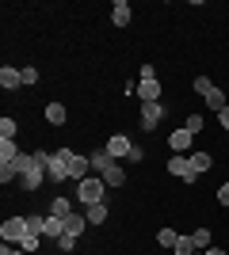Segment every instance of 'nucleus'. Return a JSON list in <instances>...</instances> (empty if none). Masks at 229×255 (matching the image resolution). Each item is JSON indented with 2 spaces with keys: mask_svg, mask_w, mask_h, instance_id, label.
<instances>
[{
  "mask_svg": "<svg viewBox=\"0 0 229 255\" xmlns=\"http://www.w3.org/2000/svg\"><path fill=\"white\" fill-rule=\"evenodd\" d=\"M107 183L99 179V175H88V179H80L76 183V198H80V202L84 206H96V202H103V198H107Z\"/></svg>",
  "mask_w": 229,
  "mask_h": 255,
  "instance_id": "1",
  "label": "nucleus"
},
{
  "mask_svg": "<svg viewBox=\"0 0 229 255\" xmlns=\"http://www.w3.org/2000/svg\"><path fill=\"white\" fill-rule=\"evenodd\" d=\"M27 236H31L27 217H8V221L0 225V240H4V244H23Z\"/></svg>",
  "mask_w": 229,
  "mask_h": 255,
  "instance_id": "2",
  "label": "nucleus"
},
{
  "mask_svg": "<svg viewBox=\"0 0 229 255\" xmlns=\"http://www.w3.org/2000/svg\"><path fill=\"white\" fill-rule=\"evenodd\" d=\"M168 115V107L164 103H142V115H138V126L145 129V133H153V129L161 126V118Z\"/></svg>",
  "mask_w": 229,
  "mask_h": 255,
  "instance_id": "3",
  "label": "nucleus"
},
{
  "mask_svg": "<svg viewBox=\"0 0 229 255\" xmlns=\"http://www.w3.org/2000/svg\"><path fill=\"white\" fill-rule=\"evenodd\" d=\"M168 171H172L176 179H184V183L199 179L195 171H191V156H184V152H172V156H168Z\"/></svg>",
  "mask_w": 229,
  "mask_h": 255,
  "instance_id": "4",
  "label": "nucleus"
},
{
  "mask_svg": "<svg viewBox=\"0 0 229 255\" xmlns=\"http://www.w3.org/2000/svg\"><path fill=\"white\" fill-rule=\"evenodd\" d=\"M103 149H107V152H111L115 160H126V156H130V149H134V141L126 137V133H111Z\"/></svg>",
  "mask_w": 229,
  "mask_h": 255,
  "instance_id": "5",
  "label": "nucleus"
},
{
  "mask_svg": "<svg viewBox=\"0 0 229 255\" xmlns=\"http://www.w3.org/2000/svg\"><path fill=\"white\" fill-rule=\"evenodd\" d=\"M88 171H92V156H84V152H73V156H69V179L80 183V179H88Z\"/></svg>",
  "mask_w": 229,
  "mask_h": 255,
  "instance_id": "6",
  "label": "nucleus"
},
{
  "mask_svg": "<svg viewBox=\"0 0 229 255\" xmlns=\"http://www.w3.org/2000/svg\"><path fill=\"white\" fill-rule=\"evenodd\" d=\"M46 179L50 183H65L69 179V164L57 156V152H50V160H46Z\"/></svg>",
  "mask_w": 229,
  "mask_h": 255,
  "instance_id": "7",
  "label": "nucleus"
},
{
  "mask_svg": "<svg viewBox=\"0 0 229 255\" xmlns=\"http://www.w3.org/2000/svg\"><path fill=\"white\" fill-rule=\"evenodd\" d=\"M65 236V217H54V213H46L42 217V240H61Z\"/></svg>",
  "mask_w": 229,
  "mask_h": 255,
  "instance_id": "8",
  "label": "nucleus"
},
{
  "mask_svg": "<svg viewBox=\"0 0 229 255\" xmlns=\"http://www.w3.org/2000/svg\"><path fill=\"white\" fill-rule=\"evenodd\" d=\"M134 96L142 99V103H161V80H138Z\"/></svg>",
  "mask_w": 229,
  "mask_h": 255,
  "instance_id": "9",
  "label": "nucleus"
},
{
  "mask_svg": "<svg viewBox=\"0 0 229 255\" xmlns=\"http://www.w3.org/2000/svg\"><path fill=\"white\" fill-rule=\"evenodd\" d=\"M191 141H195V133H191L187 126H180V129L168 133V149H172V152H187V149H191Z\"/></svg>",
  "mask_w": 229,
  "mask_h": 255,
  "instance_id": "10",
  "label": "nucleus"
},
{
  "mask_svg": "<svg viewBox=\"0 0 229 255\" xmlns=\"http://www.w3.org/2000/svg\"><path fill=\"white\" fill-rule=\"evenodd\" d=\"M42 118H46V126H65L69 107H65V103H46V107H42Z\"/></svg>",
  "mask_w": 229,
  "mask_h": 255,
  "instance_id": "11",
  "label": "nucleus"
},
{
  "mask_svg": "<svg viewBox=\"0 0 229 255\" xmlns=\"http://www.w3.org/2000/svg\"><path fill=\"white\" fill-rule=\"evenodd\" d=\"M99 179L107 183V187H122V183H126V171H122L119 160H111L107 168H99Z\"/></svg>",
  "mask_w": 229,
  "mask_h": 255,
  "instance_id": "12",
  "label": "nucleus"
},
{
  "mask_svg": "<svg viewBox=\"0 0 229 255\" xmlns=\"http://www.w3.org/2000/svg\"><path fill=\"white\" fill-rule=\"evenodd\" d=\"M111 23H115V27H130L134 23V11H130L126 0H115V4H111Z\"/></svg>",
  "mask_w": 229,
  "mask_h": 255,
  "instance_id": "13",
  "label": "nucleus"
},
{
  "mask_svg": "<svg viewBox=\"0 0 229 255\" xmlns=\"http://www.w3.org/2000/svg\"><path fill=\"white\" fill-rule=\"evenodd\" d=\"M42 183H46V164H34V168L19 179V187H23V191H38Z\"/></svg>",
  "mask_w": 229,
  "mask_h": 255,
  "instance_id": "14",
  "label": "nucleus"
},
{
  "mask_svg": "<svg viewBox=\"0 0 229 255\" xmlns=\"http://www.w3.org/2000/svg\"><path fill=\"white\" fill-rule=\"evenodd\" d=\"M0 88H4V92H15V88H23V69H11V65H4V69H0Z\"/></svg>",
  "mask_w": 229,
  "mask_h": 255,
  "instance_id": "15",
  "label": "nucleus"
},
{
  "mask_svg": "<svg viewBox=\"0 0 229 255\" xmlns=\"http://www.w3.org/2000/svg\"><path fill=\"white\" fill-rule=\"evenodd\" d=\"M210 168H214V156H210L207 149H199V152H191V171H195V175H207Z\"/></svg>",
  "mask_w": 229,
  "mask_h": 255,
  "instance_id": "16",
  "label": "nucleus"
},
{
  "mask_svg": "<svg viewBox=\"0 0 229 255\" xmlns=\"http://www.w3.org/2000/svg\"><path fill=\"white\" fill-rule=\"evenodd\" d=\"M203 99H207V107H210V111H222V107H229V92H226V88H218V84L210 88V92H207Z\"/></svg>",
  "mask_w": 229,
  "mask_h": 255,
  "instance_id": "17",
  "label": "nucleus"
},
{
  "mask_svg": "<svg viewBox=\"0 0 229 255\" xmlns=\"http://www.w3.org/2000/svg\"><path fill=\"white\" fill-rule=\"evenodd\" d=\"M15 156H19V145H15V137H0V164H11Z\"/></svg>",
  "mask_w": 229,
  "mask_h": 255,
  "instance_id": "18",
  "label": "nucleus"
},
{
  "mask_svg": "<svg viewBox=\"0 0 229 255\" xmlns=\"http://www.w3.org/2000/svg\"><path fill=\"white\" fill-rule=\"evenodd\" d=\"M84 229H88V217H84V213L65 217V233H69V236H76V240H80V233H84Z\"/></svg>",
  "mask_w": 229,
  "mask_h": 255,
  "instance_id": "19",
  "label": "nucleus"
},
{
  "mask_svg": "<svg viewBox=\"0 0 229 255\" xmlns=\"http://www.w3.org/2000/svg\"><path fill=\"white\" fill-rule=\"evenodd\" d=\"M84 217H88V225H103V221H107V206H103V202L88 206V210H84Z\"/></svg>",
  "mask_w": 229,
  "mask_h": 255,
  "instance_id": "20",
  "label": "nucleus"
},
{
  "mask_svg": "<svg viewBox=\"0 0 229 255\" xmlns=\"http://www.w3.org/2000/svg\"><path fill=\"white\" fill-rule=\"evenodd\" d=\"M50 213H54V217H73V202H69V198H61V194H57L54 202H50Z\"/></svg>",
  "mask_w": 229,
  "mask_h": 255,
  "instance_id": "21",
  "label": "nucleus"
},
{
  "mask_svg": "<svg viewBox=\"0 0 229 255\" xmlns=\"http://www.w3.org/2000/svg\"><path fill=\"white\" fill-rule=\"evenodd\" d=\"M191 244H195L199 252H207V248H214V244H210V229H207V225H203V229H195V233H191Z\"/></svg>",
  "mask_w": 229,
  "mask_h": 255,
  "instance_id": "22",
  "label": "nucleus"
},
{
  "mask_svg": "<svg viewBox=\"0 0 229 255\" xmlns=\"http://www.w3.org/2000/svg\"><path fill=\"white\" fill-rule=\"evenodd\" d=\"M176 240H180V233H176V229H168V225H161V233H157V244H161V248H176Z\"/></svg>",
  "mask_w": 229,
  "mask_h": 255,
  "instance_id": "23",
  "label": "nucleus"
},
{
  "mask_svg": "<svg viewBox=\"0 0 229 255\" xmlns=\"http://www.w3.org/2000/svg\"><path fill=\"white\" fill-rule=\"evenodd\" d=\"M15 133H19V122H15L11 115H4L0 118V137H15Z\"/></svg>",
  "mask_w": 229,
  "mask_h": 255,
  "instance_id": "24",
  "label": "nucleus"
},
{
  "mask_svg": "<svg viewBox=\"0 0 229 255\" xmlns=\"http://www.w3.org/2000/svg\"><path fill=\"white\" fill-rule=\"evenodd\" d=\"M184 126H187V129H191V133H195V137H199V133H203V126H207V118L199 115V111H191V115H187V122H184Z\"/></svg>",
  "mask_w": 229,
  "mask_h": 255,
  "instance_id": "25",
  "label": "nucleus"
},
{
  "mask_svg": "<svg viewBox=\"0 0 229 255\" xmlns=\"http://www.w3.org/2000/svg\"><path fill=\"white\" fill-rule=\"evenodd\" d=\"M191 88H195V96H207L210 88H214V80H210V76H195V80H191Z\"/></svg>",
  "mask_w": 229,
  "mask_h": 255,
  "instance_id": "26",
  "label": "nucleus"
},
{
  "mask_svg": "<svg viewBox=\"0 0 229 255\" xmlns=\"http://www.w3.org/2000/svg\"><path fill=\"white\" fill-rule=\"evenodd\" d=\"M176 255H191V252H199L195 244H191V236H180V240H176V248H172Z\"/></svg>",
  "mask_w": 229,
  "mask_h": 255,
  "instance_id": "27",
  "label": "nucleus"
},
{
  "mask_svg": "<svg viewBox=\"0 0 229 255\" xmlns=\"http://www.w3.org/2000/svg\"><path fill=\"white\" fill-rule=\"evenodd\" d=\"M73 248H76V236H61V240H57V252H61V255H69V252H73Z\"/></svg>",
  "mask_w": 229,
  "mask_h": 255,
  "instance_id": "28",
  "label": "nucleus"
},
{
  "mask_svg": "<svg viewBox=\"0 0 229 255\" xmlns=\"http://www.w3.org/2000/svg\"><path fill=\"white\" fill-rule=\"evenodd\" d=\"M23 84H27V88L38 84V69H34V65H27V69H23Z\"/></svg>",
  "mask_w": 229,
  "mask_h": 255,
  "instance_id": "29",
  "label": "nucleus"
},
{
  "mask_svg": "<svg viewBox=\"0 0 229 255\" xmlns=\"http://www.w3.org/2000/svg\"><path fill=\"white\" fill-rule=\"evenodd\" d=\"M42 217H46V213H34V217H27V225H31V233H34V236H42Z\"/></svg>",
  "mask_w": 229,
  "mask_h": 255,
  "instance_id": "30",
  "label": "nucleus"
},
{
  "mask_svg": "<svg viewBox=\"0 0 229 255\" xmlns=\"http://www.w3.org/2000/svg\"><path fill=\"white\" fill-rule=\"evenodd\" d=\"M138 76H142V80H157V65H149V61H145L142 69H138Z\"/></svg>",
  "mask_w": 229,
  "mask_h": 255,
  "instance_id": "31",
  "label": "nucleus"
},
{
  "mask_svg": "<svg viewBox=\"0 0 229 255\" xmlns=\"http://www.w3.org/2000/svg\"><path fill=\"white\" fill-rule=\"evenodd\" d=\"M19 248H23V252H27V255H34V252H38V236L31 233V236H27V240H23Z\"/></svg>",
  "mask_w": 229,
  "mask_h": 255,
  "instance_id": "32",
  "label": "nucleus"
},
{
  "mask_svg": "<svg viewBox=\"0 0 229 255\" xmlns=\"http://www.w3.org/2000/svg\"><path fill=\"white\" fill-rule=\"evenodd\" d=\"M126 160H130V164H142V160H145V149H142V145H134V149H130V156H126Z\"/></svg>",
  "mask_w": 229,
  "mask_h": 255,
  "instance_id": "33",
  "label": "nucleus"
},
{
  "mask_svg": "<svg viewBox=\"0 0 229 255\" xmlns=\"http://www.w3.org/2000/svg\"><path fill=\"white\" fill-rule=\"evenodd\" d=\"M0 255H27V252H23L19 244H4V248H0Z\"/></svg>",
  "mask_w": 229,
  "mask_h": 255,
  "instance_id": "34",
  "label": "nucleus"
},
{
  "mask_svg": "<svg viewBox=\"0 0 229 255\" xmlns=\"http://www.w3.org/2000/svg\"><path fill=\"white\" fill-rule=\"evenodd\" d=\"M218 202H222V206H229V179L218 187Z\"/></svg>",
  "mask_w": 229,
  "mask_h": 255,
  "instance_id": "35",
  "label": "nucleus"
},
{
  "mask_svg": "<svg viewBox=\"0 0 229 255\" xmlns=\"http://www.w3.org/2000/svg\"><path fill=\"white\" fill-rule=\"evenodd\" d=\"M218 122H222V129H229V107H222V111H218Z\"/></svg>",
  "mask_w": 229,
  "mask_h": 255,
  "instance_id": "36",
  "label": "nucleus"
},
{
  "mask_svg": "<svg viewBox=\"0 0 229 255\" xmlns=\"http://www.w3.org/2000/svg\"><path fill=\"white\" fill-rule=\"evenodd\" d=\"M207 255H226V252H222V248H207Z\"/></svg>",
  "mask_w": 229,
  "mask_h": 255,
  "instance_id": "37",
  "label": "nucleus"
},
{
  "mask_svg": "<svg viewBox=\"0 0 229 255\" xmlns=\"http://www.w3.org/2000/svg\"><path fill=\"white\" fill-rule=\"evenodd\" d=\"M191 255H207V252H191Z\"/></svg>",
  "mask_w": 229,
  "mask_h": 255,
  "instance_id": "38",
  "label": "nucleus"
}]
</instances>
